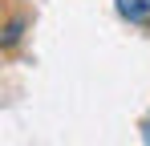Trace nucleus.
Returning a JSON list of instances; mask_svg holds the SVG:
<instances>
[{
    "label": "nucleus",
    "instance_id": "nucleus-1",
    "mask_svg": "<svg viewBox=\"0 0 150 146\" xmlns=\"http://www.w3.org/2000/svg\"><path fill=\"white\" fill-rule=\"evenodd\" d=\"M114 8L130 24H150V0H114Z\"/></svg>",
    "mask_w": 150,
    "mask_h": 146
},
{
    "label": "nucleus",
    "instance_id": "nucleus-2",
    "mask_svg": "<svg viewBox=\"0 0 150 146\" xmlns=\"http://www.w3.org/2000/svg\"><path fill=\"white\" fill-rule=\"evenodd\" d=\"M21 37H25V16H8L4 37H0V49H4V53H12V49L21 45Z\"/></svg>",
    "mask_w": 150,
    "mask_h": 146
},
{
    "label": "nucleus",
    "instance_id": "nucleus-3",
    "mask_svg": "<svg viewBox=\"0 0 150 146\" xmlns=\"http://www.w3.org/2000/svg\"><path fill=\"white\" fill-rule=\"evenodd\" d=\"M138 130H142V142H150V114L142 118V126H138Z\"/></svg>",
    "mask_w": 150,
    "mask_h": 146
}]
</instances>
